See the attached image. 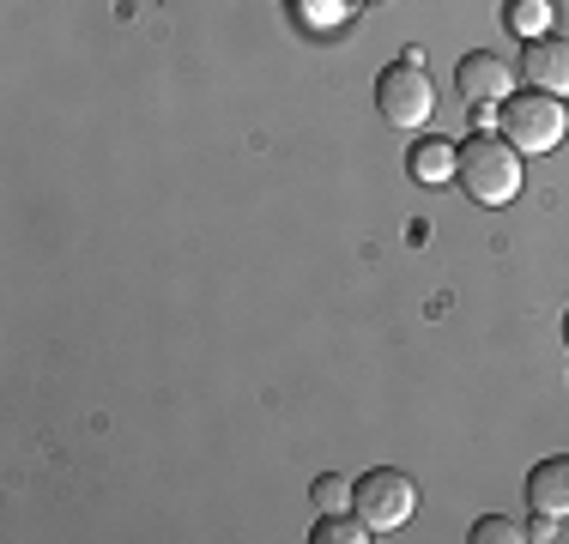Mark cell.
Listing matches in <instances>:
<instances>
[{
    "label": "cell",
    "instance_id": "1",
    "mask_svg": "<svg viewBox=\"0 0 569 544\" xmlns=\"http://www.w3.org/2000/svg\"><path fill=\"white\" fill-rule=\"evenodd\" d=\"M455 175L479 206H509L521 194V152H515L503 133H472V140H460Z\"/></svg>",
    "mask_w": 569,
    "mask_h": 544
},
{
    "label": "cell",
    "instance_id": "2",
    "mask_svg": "<svg viewBox=\"0 0 569 544\" xmlns=\"http://www.w3.org/2000/svg\"><path fill=\"white\" fill-rule=\"evenodd\" d=\"M497 128H503V140L515 152H558L569 140V109L551 91H527V98H503Z\"/></svg>",
    "mask_w": 569,
    "mask_h": 544
},
{
    "label": "cell",
    "instance_id": "3",
    "mask_svg": "<svg viewBox=\"0 0 569 544\" xmlns=\"http://www.w3.org/2000/svg\"><path fill=\"white\" fill-rule=\"evenodd\" d=\"M376 103H382V115L395 121V128H425V121H430V109H437V85H430L418 49L400 54V61H388L382 73H376Z\"/></svg>",
    "mask_w": 569,
    "mask_h": 544
},
{
    "label": "cell",
    "instance_id": "4",
    "mask_svg": "<svg viewBox=\"0 0 569 544\" xmlns=\"http://www.w3.org/2000/svg\"><path fill=\"white\" fill-rule=\"evenodd\" d=\"M351 508L363 514L370 533H400V526L412 521V508H418V484L395 466H376V472H363V478L351 484Z\"/></svg>",
    "mask_w": 569,
    "mask_h": 544
},
{
    "label": "cell",
    "instance_id": "5",
    "mask_svg": "<svg viewBox=\"0 0 569 544\" xmlns=\"http://www.w3.org/2000/svg\"><path fill=\"white\" fill-rule=\"evenodd\" d=\"M455 85H460V98H467V109H491L515 91V73H509L503 54H467V61L455 67Z\"/></svg>",
    "mask_w": 569,
    "mask_h": 544
},
{
    "label": "cell",
    "instance_id": "6",
    "mask_svg": "<svg viewBox=\"0 0 569 544\" xmlns=\"http://www.w3.org/2000/svg\"><path fill=\"white\" fill-rule=\"evenodd\" d=\"M521 73H527L533 91L569 98V43H558V37H533V49L521 54Z\"/></svg>",
    "mask_w": 569,
    "mask_h": 544
},
{
    "label": "cell",
    "instance_id": "7",
    "mask_svg": "<svg viewBox=\"0 0 569 544\" xmlns=\"http://www.w3.org/2000/svg\"><path fill=\"white\" fill-rule=\"evenodd\" d=\"M527 502H533L539 514H569V454H551L539 460L533 472H527Z\"/></svg>",
    "mask_w": 569,
    "mask_h": 544
},
{
    "label": "cell",
    "instance_id": "8",
    "mask_svg": "<svg viewBox=\"0 0 569 544\" xmlns=\"http://www.w3.org/2000/svg\"><path fill=\"white\" fill-rule=\"evenodd\" d=\"M412 175L418 182H449V175L460 170V140H442V133H425V140L412 145Z\"/></svg>",
    "mask_w": 569,
    "mask_h": 544
},
{
    "label": "cell",
    "instance_id": "9",
    "mask_svg": "<svg viewBox=\"0 0 569 544\" xmlns=\"http://www.w3.org/2000/svg\"><path fill=\"white\" fill-rule=\"evenodd\" d=\"M551 12H558L551 0H509V12H503V19H509V31H515V37H546Z\"/></svg>",
    "mask_w": 569,
    "mask_h": 544
},
{
    "label": "cell",
    "instance_id": "10",
    "mask_svg": "<svg viewBox=\"0 0 569 544\" xmlns=\"http://www.w3.org/2000/svg\"><path fill=\"white\" fill-rule=\"evenodd\" d=\"M370 538V526H363V514L351 508V514H321V526H316V544H363Z\"/></svg>",
    "mask_w": 569,
    "mask_h": 544
},
{
    "label": "cell",
    "instance_id": "11",
    "mask_svg": "<svg viewBox=\"0 0 569 544\" xmlns=\"http://www.w3.org/2000/svg\"><path fill=\"white\" fill-rule=\"evenodd\" d=\"M509 538H527V526L503 521V514H485V521H472V544H509Z\"/></svg>",
    "mask_w": 569,
    "mask_h": 544
},
{
    "label": "cell",
    "instance_id": "12",
    "mask_svg": "<svg viewBox=\"0 0 569 544\" xmlns=\"http://www.w3.org/2000/svg\"><path fill=\"white\" fill-rule=\"evenodd\" d=\"M346 502H351V484L333 478V472H321V478H316V508L333 514V508H346Z\"/></svg>",
    "mask_w": 569,
    "mask_h": 544
},
{
    "label": "cell",
    "instance_id": "13",
    "mask_svg": "<svg viewBox=\"0 0 569 544\" xmlns=\"http://www.w3.org/2000/svg\"><path fill=\"white\" fill-rule=\"evenodd\" d=\"M527 538H539V544L558 538V514H539V508H533V521H527Z\"/></svg>",
    "mask_w": 569,
    "mask_h": 544
},
{
    "label": "cell",
    "instance_id": "14",
    "mask_svg": "<svg viewBox=\"0 0 569 544\" xmlns=\"http://www.w3.org/2000/svg\"><path fill=\"white\" fill-rule=\"evenodd\" d=\"M563 339H569V315H563Z\"/></svg>",
    "mask_w": 569,
    "mask_h": 544
}]
</instances>
